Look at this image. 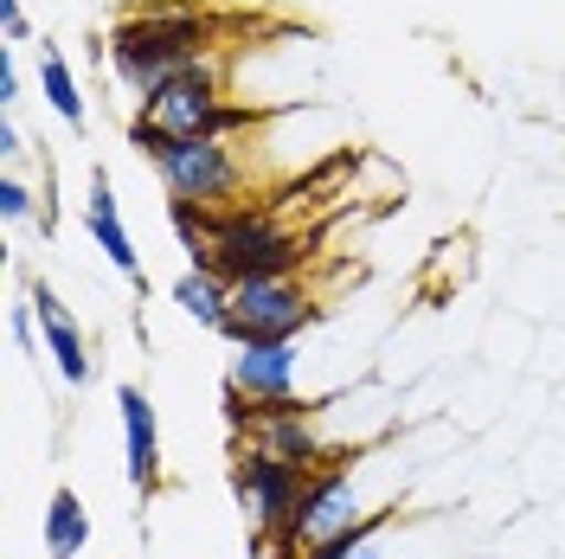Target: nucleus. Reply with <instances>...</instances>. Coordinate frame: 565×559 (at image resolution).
<instances>
[{"label": "nucleus", "mask_w": 565, "mask_h": 559, "mask_svg": "<svg viewBox=\"0 0 565 559\" xmlns=\"http://www.w3.org/2000/svg\"><path fill=\"white\" fill-rule=\"evenodd\" d=\"M104 45H109V77L141 109L148 97H161L180 71H193L200 59L218 52V20L193 0H154V7H129L104 33Z\"/></svg>", "instance_id": "obj_1"}, {"label": "nucleus", "mask_w": 565, "mask_h": 559, "mask_svg": "<svg viewBox=\"0 0 565 559\" xmlns=\"http://www.w3.org/2000/svg\"><path fill=\"white\" fill-rule=\"evenodd\" d=\"M380 470H386V451H373V444H366V451L334 456V463H321L316 476H309V489H302V502H296L289 527H282L277 559L316 553V547H328V540L353 534L360 521H373L380 508H392L398 495L373 489V476H380Z\"/></svg>", "instance_id": "obj_2"}, {"label": "nucleus", "mask_w": 565, "mask_h": 559, "mask_svg": "<svg viewBox=\"0 0 565 559\" xmlns=\"http://www.w3.org/2000/svg\"><path fill=\"white\" fill-rule=\"evenodd\" d=\"M129 148L154 168L161 193L168 200H186V207H206V212H232L250 207V155L238 148V136H206V141H168L154 136L148 123L129 116Z\"/></svg>", "instance_id": "obj_3"}, {"label": "nucleus", "mask_w": 565, "mask_h": 559, "mask_svg": "<svg viewBox=\"0 0 565 559\" xmlns=\"http://www.w3.org/2000/svg\"><path fill=\"white\" fill-rule=\"evenodd\" d=\"M316 251L296 225H282L277 207L250 200V207L218 212V239H212V271L225 283H257V277H296Z\"/></svg>", "instance_id": "obj_4"}, {"label": "nucleus", "mask_w": 565, "mask_h": 559, "mask_svg": "<svg viewBox=\"0 0 565 559\" xmlns=\"http://www.w3.org/2000/svg\"><path fill=\"white\" fill-rule=\"evenodd\" d=\"M136 123H148L154 136H168V141H206V136H245L264 116L250 104H232V97H225L218 59H200L193 71H180L161 97H148V104L136 109Z\"/></svg>", "instance_id": "obj_5"}, {"label": "nucleus", "mask_w": 565, "mask_h": 559, "mask_svg": "<svg viewBox=\"0 0 565 559\" xmlns=\"http://www.w3.org/2000/svg\"><path fill=\"white\" fill-rule=\"evenodd\" d=\"M302 489H309V470L277 463V456L238 444V456H232V502H238V515H245L257 553L277 559V540H282V527H289V515H296Z\"/></svg>", "instance_id": "obj_6"}, {"label": "nucleus", "mask_w": 565, "mask_h": 559, "mask_svg": "<svg viewBox=\"0 0 565 559\" xmlns=\"http://www.w3.org/2000/svg\"><path fill=\"white\" fill-rule=\"evenodd\" d=\"M302 399V341H245L225 360V419L232 431L250 412H277Z\"/></svg>", "instance_id": "obj_7"}, {"label": "nucleus", "mask_w": 565, "mask_h": 559, "mask_svg": "<svg viewBox=\"0 0 565 559\" xmlns=\"http://www.w3.org/2000/svg\"><path fill=\"white\" fill-rule=\"evenodd\" d=\"M321 321V296L302 277H257V283H232V328L225 341H302Z\"/></svg>", "instance_id": "obj_8"}, {"label": "nucleus", "mask_w": 565, "mask_h": 559, "mask_svg": "<svg viewBox=\"0 0 565 559\" xmlns=\"http://www.w3.org/2000/svg\"><path fill=\"white\" fill-rule=\"evenodd\" d=\"M238 444L277 456V463H296V470H309V476H316L321 463L348 456L328 437V399H296V405H277V412H250V419L238 424Z\"/></svg>", "instance_id": "obj_9"}, {"label": "nucleus", "mask_w": 565, "mask_h": 559, "mask_svg": "<svg viewBox=\"0 0 565 559\" xmlns=\"http://www.w3.org/2000/svg\"><path fill=\"white\" fill-rule=\"evenodd\" d=\"M26 303H33V315H39V341H45L52 373L65 386H90V335H84V321L71 315V303L45 277L26 283Z\"/></svg>", "instance_id": "obj_10"}, {"label": "nucleus", "mask_w": 565, "mask_h": 559, "mask_svg": "<svg viewBox=\"0 0 565 559\" xmlns=\"http://www.w3.org/2000/svg\"><path fill=\"white\" fill-rule=\"evenodd\" d=\"M84 232H90V245L104 251L109 271H122V277L148 289V271H141V251L129 239V225H122V207H116V180H109L104 161H90V180H84Z\"/></svg>", "instance_id": "obj_11"}, {"label": "nucleus", "mask_w": 565, "mask_h": 559, "mask_svg": "<svg viewBox=\"0 0 565 559\" xmlns=\"http://www.w3.org/2000/svg\"><path fill=\"white\" fill-rule=\"evenodd\" d=\"M116 419H122V470H129V483H136V495H154L161 489V419H154L141 386L129 380L116 386Z\"/></svg>", "instance_id": "obj_12"}, {"label": "nucleus", "mask_w": 565, "mask_h": 559, "mask_svg": "<svg viewBox=\"0 0 565 559\" xmlns=\"http://www.w3.org/2000/svg\"><path fill=\"white\" fill-rule=\"evenodd\" d=\"M39 97H45V109L65 123L71 136H84L90 129V109H84V84H77V71H71V59L45 39L39 45Z\"/></svg>", "instance_id": "obj_13"}, {"label": "nucleus", "mask_w": 565, "mask_h": 559, "mask_svg": "<svg viewBox=\"0 0 565 559\" xmlns=\"http://www.w3.org/2000/svg\"><path fill=\"white\" fill-rule=\"evenodd\" d=\"M84 547H90V508L71 483H58L45 495V559H84Z\"/></svg>", "instance_id": "obj_14"}, {"label": "nucleus", "mask_w": 565, "mask_h": 559, "mask_svg": "<svg viewBox=\"0 0 565 559\" xmlns=\"http://www.w3.org/2000/svg\"><path fill=\"white\" fill-rule=\"evenodd\" d=\"M174 309L186 315V321L212 328V335H225V328H232V283L218 277V271H180Z\"/></svg>", "instance_id": "obj_15"}, {"label": "nucleus", "mask_w": 565, "mask_h": 559, "mask_svg": "<svg viewBox=\"0 0 565 559\" xmlns=\"http://www.w3.org/2000/svg\"><path fill=\"white\" fill-rule=\"evenodd\" d=\"M398 521H405V502L380 508L373 521H360L353 534H341V540H328V547H316V553H302V559H392V534H398Z\"/></svg>", "instance_id": "obj_16"}, {"label": "nucleus", "mask_w": 565, "mask_h": 559, "mask_svg": "<svg viewBox=\"0 0 565 559\" xmlns=\"http://www.w3.org/2000/svg\"><path fill=\"white\" fill-rule=\"evenodd\" d=\"M39 212H45V193H33L20 175H0V219H7V225H26Z\"/></svg>", "instance_id": "obj_17"}, {"label": "nucleus", "mask_w": 565, "mask_h": 559, "mask_svg": "<svg viewBox=\"0 0 565 559\" xmlns=\"http://www.w3.org/2000/svg\"><path fill=\"white\" fill-rule=\"evenodd\" d=\"M7 335H13V348L26 354V360H39V354H45V341H39V315H33V303H13V309H7Z\"/></svg>", "instance_id": "obj_18"}, {"label": "nucleus", "mask_w": 565, "mask_h": 559, "mask_svg": "<svg viewBox=\"0 0 565 559\" xmlns=\"http://www.w3.org/2000/svg\"><path fill=\"white\" fill-rule=\"evenodd\" d=\"M20 161H26V129L13 123V109H0V168L20 175Z\"/></svg>", "instance_id": "obj_19"}, {"label": "nucleus", "mask_w": 565, "mask_h": 559, "mask_svg": "<svg viewBox=\"0 0 565 559\" xmlns=\"http://www.w3.org/2000/svg\"><path fill=\"white\" fill-rule=\"evenodd\" d=\"M20 104V45H0V109Z\"/></svg>", "instance_id": "obj_20"}, {"label": "nucleus", "mask_w": 565, "mask_h": 559, "mask_svg": "<svg viewBox=\"0 0 565 559\" xmlns=\"http://www.w3.org/2000/svg\"><path fill=\"white\" fill-rule=\"evenodd\" d=\"M0 39H7V45H26V39H33V20H26L20 0H0Z\"/></svg>", "instance_id": "obj_21"}]
</instances>
